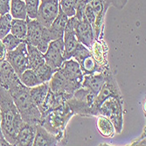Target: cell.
I'll return each instance as SVG.
<instances>
[{"mask_svg":"<svg viewBox=\"0 0 146 146\" xmlns=\"http://www.w3.org/2000/svg\"><path fill=\"white\" fill-rule=\"evenodd\" d=\"M10 33L18 38L21 39V40L25 41L26 33H27V22H26V19H12Z\"/></svg>","mask_w":146,"mask_h":146,"instance_id":"obj_25","label":"cell"},{"mask_svg":"<svg viewBox=\"0 0 146 146\" xmlns=\"http://www.w3.org/2000/svg\"><path fill=\"white\" fill-rule=\"evenodd\" d=\"M0 137H1L2 139H5V137H4V136H3V134H2V131H1V128H0Z\"/></svg>","mask_w":146,"mask_h":146,"instance_id":"obj_37","label":"cell"},{"mask_svg":"<svg viewBox=\"0 0 146 146\" xmlns=\"http://www.w3.org/2000/svg\"><path fill=\"white\" fill-rule=\"evenodd\" d=\"M109 69H110V68L106 69L102 73H96V74H92L84 75L82 87L88 89L89 91L94 93V94L96 96L97 93L100 91L101 88L102 87V85L104 84V82L106 81Z\"/></svg>","mask_w":146,"mask_h":146,"instance_id":"obj_18","label":"cell"},{"mask_svg":"<svg viewBox=\"0 0 146 146\" xmlns=\"http://www.w3.org/2000/svg\"><path fill=\"white\" fill-rule=\"evenodd\" d=\"M91 54L95 59L98 67L103 72L104 70L110 68L109 61H108V46L104 41L103 38L96 39L92 44L90 48Z\"/></svg>","mask_w":146,"mask_h":146,"instance_id":"obj_16","label":"cell"},{"mask_svg":"<svg viewBox=\"0 0 146 146\" xmlns=\"http://www.w3.org/2000/svg\"><path fill=\"white\" fill-rule=\"evenodd\" d=\"M69 19L73 24L74 31L78 41L90 49L92 44L96 40L95 33L92 25L86 19L79 20L74 16L69 18Z\"/></svg>","mask_w":146,"mask_h":146,"instance_id":"obj_11","label":"cell"},{"mask_svg":"<svg viewBox=\"0 0 146 146\" xmlns=\"http://www.w3.org/2000/svg\"><path fill=\"white\" fill-rule=\"evenodd\" d=\"M36 126L37 124L25 123L19 129L14 145L19 146H29L33 145V141L36 134Z\"/></svg>","mask_w":146,"mask_h":146,"instance_id":"obj_19","label":"cell"},{"mask_svg":"<svg viewBox=\"0 0 146 146\" xmlns=\"http://www.w3.org/2000/svg\"><path fill=\"white\" fill-rule=\"evenodd\" d=\"M96 128L98 132L103 137L110 138L115 134V130L113 123L107 117L98 115H96Z\"/></svg>","mask_w":146,"mask_h":146,"instance_id":"obj_23","label":"cell"},{"mask_svg":"<svg viewBox=\"0 0 146 146\" xmlns=\"http://www.w3.org/2000/svg\"><path fill=\"white\" fill-rule=\"evenodd\" d=\"M27 22V33L25 42L36 46L42 54L47 50L49 43L52 41L48 29L39 23L37 19H26Z\"/></svg>","mask_w":146,"mask_h":146,"instance_id":"obj_6","label":"cell"},{"mask_svg":"<svg viewBox=\"0 0 146 146\" xmlns=\"http://www.w3.org/2000/svg\"><path fill=\"white\" fill-rule=\"evenodd\" d=\"M25 3V9L27 18L30 19H36L39 7V0H24Z\"/></svg>","mask_w":146,"mask_h":146,"instance_id":"obj_31","label":"cell"},{"mask_svg":"<svg viewBox=\"0 0 146 146\" xmlns=\"http://www.w3.org/2000/svg\"><path fill=\"white\" fill-rule=\"evenodd\" d=\"M45 60L47 65L55 69H59L62 63L66 60L64 56L63 38L52 40L49 43L46 52L44 54Z\"/></svg>","mask_w":146,"mask_h":146,"instance_id":"obj_12","label":"cell"},{"mask_svg":"<svg viewBox=\"0 0 146 146\" xmlns=\"http://www.w3.org/2000/svg\"><path fill=\"white\" fill-rule=\"evenodd\" d=\"M5 60L11 66V68L18 74V76L25 70L30 68L26 42H21L15 49L7 52Z\"/></svg>","mask_w":146,"mask_h":146,"instance_id":"obj_8","label":"cell"},{"mask_svg":"<svg viewBox=\"0 0 146 146\" xmlns=\"http://www.w3.org/2000/svg\"><path fill=\"white\" fill-rule=\"evenodd\" d=\"M48 90H49L48 82H44L36 87L29 88L31 99L33 104L38 109V110H40L42 108L44 102L46 100V97L47 96Z\"/></svg>","mask_w":146,"mask_h":146,"instance_id":"obj_22","label":"cell"},{"mask_svg":"<svg viewBox=\"0 0 146 146\" xmlns=\"http://www.w3.org/2000/svg\"><path fill=\"white\" fill-rule=\"evenodd\" d=\"M105 4L110 6H114L116 9L122 10L125 7L128 3V0H103Z\"/></svg>","mask_w":146,"mask_h":146,"instance_id":"obj_33","label":"cell"},{"mask_svg":"<svg viewBox=\"0 0 146 146\" xmlns=\"http://www.w3.org/2000/svg\"><path fill=\"white\" fill-rule=\"evenodd\" d=\"M63 44H64V56L65 60H68L73 57L74 52L78 47L80 42L76 38L75 33L74 31L73 24L68 19L67 25L65 27L63 34Z\"/></svg>","mask_w":146,"mask_h":146,"instance_id":"obj_17","label":"cell"},{"mask_svg":"<svg viewBox=\"0 0 146 146\" xmlns=\"http://www.w3.org/2000/svg\"><path fill=\"white\" fill-rule=\"evenodd\" d=\"M110 96H117V97H123L121 90L119 88L117 84V81L115 77V74L109 69L107 74V78L102 87L101 88L100 91L96 96L95 102H94V107H93V116L98 115V108L101 103Z\"/></svg>","mask_w":146,"mask_h":146,"instance_id":"obj_7","label":"cell"},{"mask_svg":"<svg viewBox=\"0 0 146 146\" xmlns=\"http://www.w3.org/2000/svg\"><path fill=\"white\" fill-rule=\"evenodd\" d=\"M24 121L9 91L0 86V128L5 139L14 145L17 134Z\"/></svg>","mask_w":146,"mask_h":146,"instance_id":"obj_1","label":"cell"},{"mask_svg":"<svg viewBox=\"0 0 146 146\" xmlns=\"http://www.w3.org/2000/svg\"><path fill=\"white\" fill-rule=\"evenodd\" d=\"M6 54H7V51L2 42V39H0V61L5 60Z\"/></svg>","mask_w":146,"mask_h":146,"instance_id":"obj_35","label":"cell"},{"mask_svg":"<svg viewBox=\"0 0 146 146\" xmlns=\"http://www.w3.org/2000/svg\"><path fill=\"white\" fill-rule=\"evenodd\" d=\"M59 70L69 82L75 84L79 88L82 87L84 74L81 69L79 63L74 59L71 58L68 60H66L60 66Z\"/></svg>","mask_w":146,"mask_h":146,"instance_id":"obj_15","label":"cell"},{"mask_svg":"<svg viewBox=\"0 0 146 146\" xmlns=\"http://www.w3.org/2000/svg\"><path fill=\"white\" fill-rule=\"evenodd\" d=\"M11 16L10 13L0 16V39H3L11 32Z\"/></svg>","mask_w":146,"mask_h":146,"instance_id":"obj_30","label":"cell"},{"mask_svg":"<svg viewBox=\"0 0 146 146\" xmlns=\"http://www.w3.org/2000/svg\"><path fill=\"white\" fill-rule=\"evenodd\" d=\"M29 88L23 85L19 80L9 88L8 91L23 121L28 123L38 124L40 122L41 114L31 99Z\"/></svg>","mask_w":146,"mask_h":146,"instance_id":"obj_2","label":"cell"},{"mask_svg":"<svg viewBox=\"0 0 146 146\" xmlns=\"http://www.w3.org/2000/svg\"><path fill=\"white\" fill-rule=\"evenodd\" d=\"M60 144V140L58 137L52 134L51 132L46 130L40 124L36 126V134L33 141V145L35 146H52Z\"/></svg>","mask_w":146,"mask_h":146,"instance_id":"obj_20","label":"cell"},{"mask_svg":"<svg viewBox=\"0 0 146 146\" xmlns=\"http://www.w3.org/2000/svg\"><path fill=\"white\" fill-rule=\"evenodd\" d=\"M68 19L69 18L61 11L60 7L58 16L56 17L54 21L52 23V25L47 28L52 40H54V39H58V38H63L65 27L67 25Z\"/></svg>","mask_w":146,"mask_h":146,"instance_id":"obj_21","label":"cell"},{"mask_svg":"<svg viewBox=\"0 0 146 146\" xmlns=\"http://www.w3.org/2000/svg\"><path fill=\"white\" fill-rule=\"evenodd\" d=\"M96 95L88 89L81 87L77 89L72 97L67 102L74 115L81 116H93V107H94Z\"/></svg>","mask_w":146,"mask_h":146,"instance_id":"obj_5","label":"cell"},{"mask_svg":"<svg viewBox=\"0 0 146 146\" xmlns=\"http://www.w3.org/2000/svg\"><path fill=\"white\" fill-rule=\"evenodd\" d=\"M26 45H27L29 68L33 70H35L36 68L46 63L44 54H42L36 46L27 43H26Z\"/></svg>","mask_w":146,"mask_h":146,"instance_id":"obj_24","label":"cell"},{"mask_svg":"<svg viewBox=\"0 0 146 146\" xmlns=\"http://www.w3.org/2000/svg\"><path fill=\"white\" fill-rule=\"evenodd\" d=\"M48 82L49 89L52 92L63 94L68 96V97H72L74 93L80 88L78 86L69 82L59 69H57V71L52 74L51 80Z\"/></svg>","mask_w":146,"mask_h":146,"instance_id":"obj_13","label":"cell"},{"mask_svg":"<svg viewBox=\"0 0 146 146\" xmlns=\"http://www.w3.org/2000/svg\"><path fill=\"white\" fill-rule=\"evenodd\" d=\"M34 71L39 80V82L41 83H44V82H48L50 81L52 74L57 71V69L52 68L49 65L45 63L42 66H40V67L36 68Z\"/></svg>","mask_w":146,"mask_h":146,"instance_id":"obj_28","label":"cell"},{"mask_svg":"<svg viewBox=\"0 0 146 146\" xmlns=\"http://www.w3.org/2000/svg\"><path fill=\"white\" fill-rule=\"evenodd\" d=\"M2 42H3L6 51L10 52V51H12L13 49H15L21 42H24V41L21 40V39H19V38H18L14 35H12L10 33L2 39Z\"/></svg>","mask_w":146,"mask_h":146,"instance_id":"obj_32","label":"cell"},{"mask_svg":"<svg viewBox=\"0 0 146 146\" xmlns=\"http://www.w3.org/2000/svg\"><path fill=\"white\" fill-rule=\"evenodd\" d=\"M82 0H60V7L61 11L68 18L74 17L78 5Z\"/></svg>","mask_w":146,"mask_h":146,"instance_id":"obj_29","label":"cell"},{"mask_svg":"<svg viewBox=\"0 0 146 146\" xmlns=\"http://www.w3.org/2000/svg\"><path fill=\"white\" fill-rule=\"evenodd\" d=\"M60 0H41L36 19L44 27L48 28L58 16Z\"/></svg>","mask_w":146,"mask_h":146,"instance_id":"obj_10","label":"cell"},{"mask_svg":"<svg viewBox=\"0 0 146 146\" xmlns=\"http://www.w3.org/2000/svg\"><path fill=\"white\" fill-rule=\"evenodd\" d=\"M11 0H0V16L10 12Z\"/></svg>","mask_w":146,"mask_h":146,"instance_id":"obj_34","label":"cell"},{"mask_svg":"<svg viewBox=\"0 0 146 146\" xmlns=\"http://www.w3.org/2000/svg\"><path fill=\"white\" fill-rule=\"evenodd\" d=\"M10 12H11V16L13 19H27L25 3L24 0H11Z\"/></svg>","mask_w":146,"mask_h":146,"instance_id":"obj_26","label":"cell"},{"mask_svg":"<svg viewBox=\"0 0 146 146\" xmlns=\"http://www.w3.org/2000/svg\"><path fill=\"white\" fill-rule=\"evenodd\" d=\"M123 98L110 96L105 99L98 108V115L107 117L113 123L115 130L120 134L123 128Z\"/></svg>","mask_w":146,"mask_h":146,"instance_id":"obj_4","label":"cell"},{"mask_svg":"<svg viewBox=\"0 0 146 146\" xmlns=\"http://www.w3.org/2000/svg\"><path fill=\"white\" fill-rule=\"evenodd\" d=\"M19 79L21 82V83L27 88H33L41 84L35 71L31 68L26 69L22 74H20L19 75Z\"/></svg>","mask_w":146,"mask_h":146,"instance_id":"obj_27","label":"cell"},{"mask_svg":"<svg viewBox=\"0 0 146 146\" xmlns=\"http://www.w3.org/2000/svg\"><path fill=\"white\" fill-rule=\"evenodd\" d=\"M0 145H10V144L7 143V141H6V140L2 139L1 137H0Z\"/></svg>","mask_w":146,"mask_h":146,"instance_id":"obj_36","label":"cell"},{"mask_svg":"<svg viewBox=\"0 0 146 146\" xmlns=\"http://www.w3.org/2000/svg\"><path fill=\"white\" fill-rule=\"evenodd\" d=\"M72 58L79 63L84 75L102 72L96 64L95 59L93 58L90 49L86 47L82 43L79 44Z\"/></svg>","mask_w":146,"mask_h":146,"instance_id":"obj_9","label":"cell"},{"mask_svg":"<svg viewBox=\"0 0 146 146\" xmlns=\"http://www.w3.org/2000/svg\"><path fill=\"white\" fill-rule=\"evenodd\" d=\"M74 115V112L69 108L68 102H66L60 107L49 111L45 115L41 116L40 122L38 124L43 126L52 134L58 137L60 140L61 145H65L67 143L66 127Z\"/></svg>","mask_w":146,"mask_h":146,"instance_id":"obj_3","label":"cell"},{"mask_svg":"<svg viewBox=\"0 0 146 146\" xmlns=\"http://www.w3.org/2000/svg\"><path fill=\"white\" fill-rule=\"evenodd\" d=\"M88 1L96 12V22L93 26L96 39L103 38L105 16L110 6L105 4L103 0H88Z\"/></svg>","mask_w":146,"mask_h":146,"instance_id":"obj_14","label":"cell"}]
</instances>
